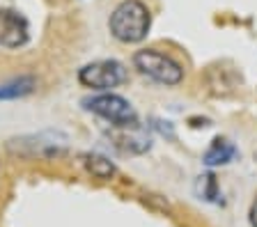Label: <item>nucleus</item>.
<instances>
[{"label":"nucleus","mask_w":257,"mask_h":227,"mask_svg":"<svg viewBox=\"0 0 257 227\" xmlns=\"http://www.w3.org/2000/svg\"><path fill=\"white\" fill-rule=\"evenodd\" d=\"M64 138L58 133H42V135H28L21 140H12L10 147L14 151H23V154H58L64 147Z\"/></svg>","instance_id":"423d86ee"},{"label":"nucleus","mask_w":257,"mask_h":227,"mask_svg":"<svg viewBox=\"0 0 257 227\" xmlns=\"http://www.w3.org/2000/svg\"><path fill=\"white\" fill-rule=\"evenodd\" d=\"M124 78H126V71L117 60H99V62L85 65L78 71V81L94 90L117 87L119 83H124Z\"/></svg>","instance_id":"20e7f679"},{"label":"nucleus","mask_w":257,"mask_h":227,"mask_svg":"<svg viewBox=\"0 0 257 227\" xmlns=\"http://www.w3.org/2000/svg\"><path fill=\"white\" fill-rule=\"evenodd\" d=\"M150 12L140 0H124L122 5L115 7L110 17V33L126 44H136L145 39L150 30Z\"/></svg>","instance_id":"f257e3e1"},{"label":"nucleus","mask_w":257,"mask_h":227,"mask_svg":"<svg viewBox=\"0 0 257 227\" xmlns=\"http://www.w3.org/2000/svg\"><path fill=\"white\" fill-rule=\"evenodd\" d=\"M83 158H85V168L99 179H110L115 172V165L101 154H85Z\"/></svg>","instance_id":"1a4fd4ad"},{"label":"nucleus","mask_w":257,"mask_h":227,"mask_svg":"<svg viewBox=\"0 0 257 227\" xmlns=\"http://www.w3.org/2000/svg\"><path fill=\"white\" fill-rule=\"evenodd\" d=\"M134 62L145 76H150V78H154L156 83H163V85H177L184 76L182 67L177 65L170 55L159 53L154 49L138 51Z\"/></svg>","instance_id":"f03ea898"},{"label":"nucleus","mask_w":257,"mask_h":227,"mask_svg":"<svg viewBox=\"0 0 257 227\" xmlns=\"http://www.w3.org/2000/svg\"><path fill=\"white\" fill-rule=\"evenodd\" d=\"M250 222H252V227H257V197L250 206Z\"/></svg>","instance_id":"9b49d317"},{"label":"nucleus","mask_w":257,"mask_h":227,"mask_svg":"<svg viewBox=\"0 0 257 227\" xmlns=\"http://www.w3.org/2000/svg\"><path fill=\"white\" fill-rule=\"evenodd\" d=\"M28 21L14 10H0V46L19 49L28 42Z\"/></svg>","instance_id":"39448f33"},{"label":"nucleus","mask_w":257,"mask_h":227,"mask_svg":"<svg viewBox=\"0 0 257 227\" xmlns=\"http://www.w3.org/2000/svg\"><path fill=\"white\" fill-rule=\"evenodd\" d=\"M200 193H202L207 200H214L216 195H218V186H216V177H214V174L200 177Z\"/></svg>","instance_id":"9d476101"},{"label":"nucleus","mask_w":257,"mask_h":227,"mask_svg":"<svg viewBox=\"0 0 257 227\" xmlns=\"http://www.w3.org/2000/svg\"><path fill=\"white\" fill-rule=\"evenodd\" d=\"M236 154V147L232 145L230 140H225V138H216L211 142L207 151H204V163H207L209 168H214V165H225V163H230Z\"/></svg>","instance_id":"0eeeda50"},{"label":"nucleus","mask_w":257,"mask_h":227,"mask_svg":"<svg viewBox=\"0 0 257 227\" xmlns=\"http://www.w3.org/2000/svg\"><path fill=\"white\" fill-rule=\"evenodd\" d=\"M85 106L92 113L106 117L108 122H112L115 126H136L138 124V117H136V110L131 108V103L126 99L117 97V94H99V97L85 99Z\"/></svg>","instance_id":"7ed1b4c3"},{"label":"nucleus","mask_w":257,"mask_h":227,"mask_svg":"<svg viewBox=\"0 0 257 227\" xmlns=\"http://www.w3.org/2000/svg\"><path fill=\"white\" fill-rule=\"evenodd\" d=\"M35 90V78L30 76H21V78H14V81L5 83L0 87V99H19V97H26Z\"/></svg>","instance_id":"6e6552de"}]
</instances>
